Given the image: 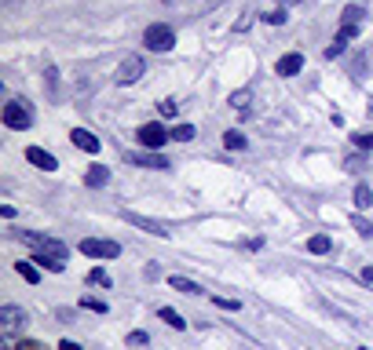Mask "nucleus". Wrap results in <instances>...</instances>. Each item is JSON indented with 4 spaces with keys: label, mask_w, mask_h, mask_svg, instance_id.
Instances as JSON below:
<instances>
[{
    "label": "nucleus",
    "mask_w": 373,
    "mask_h": 350,
    "mask_svg": "<svg viewBox=\"0 0 373 350\" xmlns=\"http://www.w3.org/2000/svg\"><path fill=\"white\" fill-rule=\"evenodd\" d=\"M150 336L147 332H128V347H147Z\"/></svg>",
    "instance_id": "cd10ccee"
},
{
    "label": "nucleus",
    "mask_w": 373,
    "mask_h": 350,
    "mask_svg": "<svg viewBox=\"0 0 373 350\" xmlns=\"http://www.w3.org/2000/svg\"><path fill=\"white\" fill-rule=\"evenodd\" d=\"M143 73H147V59H139V55H125V59H121V66H118V73H113V81H118V84L125 88V84H136Z\"/></svg>",
    "instance_id": "20e7f679"
},
{
    "label": "nucleus",
    "mask_w": 373,
    "mask_h": 350,
    "mask_svg": "<svg viewBox=\"0 0 373 350\" xmlns=\"http://www.w3.org/2000/svg\"><path fill=\"white\" fill-rule=\"evenodd\" d=\"M275 4H278V8H289V4H297V0H275Z\"/></svg>",
    "instance_id": "e433bc0d"
},
{
    "label": "nucleus",
    "mask_w": 373,
    "mask_h": 350,
    "mask_svg": "<svg viewBox=\"0 0 373 350\" xmlns=\"http://www.w3.org/2000/svg\"><path fill=\"white\" fill-rule=\"evenodd\" d=\"M158 110H161L165 117H172V113H176V102H172V99H165V102H161V106H158Z\"/></svg>",
    "instance_id": "72a5a7b5"
},
{
    "label": "nucleus",
    "mask_w": 373,
    "mask_h": 350,
    "mask_svg": "<svg viewBox=\"0 0 373 350\" xmlns=\"http://www.w3.org/2000/svg\"><path fill=\"white\" fill-rule=\"evenodd\" d=\"M15 270H19V274H22L26 281H30V284H37V281H41V270H37L33 263H15Z\"/></svg>",
    "instance_id": "5701e85b"
},
{
    "label": "nucleus",
    "mask_w": 373,
    "mask_h": 350,
    "mask_svg": "<svg viewBox=\"0 0 373 350\" xmlns=\"http://www.w3.org/2000/svg\"><path fill=\"white\" fill-rule=\"evenodd\" d=\"M158 318H161L169 329H176V332H183V329H187L183 314H179V310H172V307H161V310H158Z\"/></svg>",
    "instance_id": "4468645a"
},
{
    "label": "nucleus",
    "mask_w": 373,
    "mask_h": 350,
    "mask_svg": "<svg viewBox=\"0 0 373 350\" xmlns=\"http://www.w3.org/2000/svg\"><path fill=\"white\" fill-rule=\"evenodd\" d=\"M172 139L176 142H190V139H194V124H176L172 128Z\"/></svg>",
    "instance_id": "b1692460"
},
{
    "label": "nucleus",
    "mask_w": 373,
    "mask_h": 350,
    "mask_svg": "<svg viewBox=\"0 0 373 350\" xmlns=\"http://www.w3.org/2000/svg\"><path fill=\"white\" fill-rule=\"evenodd\" d=\"M344 48H348V44H340V41H333V44L326 48V59H340V55H344Z\"/></svg>",
    "instance_id": "2f4dec72"
},
{
    "label": "nucleus",
    "mask_w": 373,
    "mask_h": 350,
    "mask_svg": "<svg viewBox=\"0 0 373 350\" xmlns=\"http://www.w3.org/2000/svg\"><path fill=\"white\" fill-rule=\"evenodd\" d=\"M363 278H366V281L373 284V266H366V270H363Z\"/></svg>",
    "instance_id": "c9c22d12"
},
{
    "label": "nucleus",
    "mask_w": 373,
    "mask_h": 350,
    "mask_svg": "<svg viewBox=\"0 0 373 350\" xmlns=\"http://www.w3.org/2000/svg\"><path fill=\"white\" fill-rule=\"evenodd\" d=\"M363 22H366V11H363V4H348V8H344L340 26H363Z\"/></svg>",
    "instance_id": "dca6fc26"
},
{
    "label": "nucleus",
    "mask_w": 373,
    "mask_h": 350,
    "mask_svg": "<svg viewBox=\"0 0 373 350\" xmlns=\"http://www.w3.org/2000/svg\"><path fill=\"white\" fill-rule=\"evenodd\" d=\"M70 142H73L77 150H84V153H99V150H102L99 135L88 132V128H73V132H70Z\"/></svg>",
    "instance_id": "1a4fd4ad"
},
{
    "label": "nucleus",
    "mask_w": 373,
    "mask_h": 350,
    "mask_svg": "<svg viewBox=\"0 0 373 350\" xmlns=\"http://www.w3.org/2000/svg\"><path fill=\"white\" fill-rule=\"evenodd\" d=\"M4 124L15 128V132H26V128H33V102L11 99L8 106H4Z\"/></svg>",
    "instance_id": "f03ea898"
},
{
    "label": "nucleus",
    "mask_w": 373,
    "mask_h": 350,
    "mask_svg": "<svg viewBox=\"0 0 373 350\" xmlns=\"http://www.w3.org/2000/svg\"><path fill=\"white\" fill-rule=\"evenodd\" d=\"M121 215H125L136 230H147V233H154V237H161V241L172 237V230L165 226V223H158V219H150V215H139V212H121Z\"/></svg>",
    "instance_id": "0eeeda50"
},
{
    "label": "nucleus",
    "mask_w": 373,
    "mask_h": 350,
    "mask_svg": "<svg viewBox=\"0 0 373 350\" xmlns=\"http://www.w3.org/2000/svg\"><path fill=\"white\" fill-rule=\"evenodd\" d=\"M22 325H26V310H22V307H15V303L0 307V329H4V336L19 332Z\"/></svg>",
    "instance_id": "6e6552de"
},
{
    "label": "nucleus",
    "mask_w": 373,
    "mask_h": 350,
    "mask_svg": "<svg viewBox=\"0 0 373 350\" xmlns=\"http://www.w3.org/2000/svg\"><path fill=\"white\" fill-rule=\"evenodd\" d=\"M300 70H304V55H300V51H289V55H282L275 62V73L278 77H297Z\"/></svg>",
    "instance_id": "9b49d317"
},
{
    "label": "nucleus",
    "mask_w": 373,
    "mask_h": 350,
    "mask_svg": "<svg viewBox=\"0 0 373 350\" xmlns=\"http://www.w3.org/2000/svg\"><path fill=\"white\" fill-rule=\"evenodd\" d=\"M169 284H172L176 292H183V295H201V284H194V281L183 278V274H172V278H169Z\"/></svg>",
    "instance_id": "2eb2a0df"
},
{
    "label": "nucleus",
    "mask_w": 373,
    "mask_h": 350,
    "mask_svg": "<svg viewBox=\"0 0 373 350\" xmlns=\"http://www.w3.org/2000/svg\"><path fill=\"white\" fill-rule=\"evenodd\" d=\"M348 73L358 77V81L366 77V55H363V51H352V55H348Z\"/></svg>",
    "instance_id": "a211bd4d"
},
{
    "label": "nucleus",
    "mask_w": 373,
    "mask_h": 350,
    "mask_svg": "<svg viewBox=\"0 0 373 350\" xmlns=\"http://www.w3.org/2000/svg\"><path fill=\"white\" fill-rule=\"evenodd\" d=\"M92 284H102V289H110V278H107V270H92Z\"/></svg>",
    "instance_id": "473e14b6"
},
{
    "label": "nucleus",
    "mask_w": 373,
    "mask_h": 350,
    "mask_svg": "<svg viewBox=\"0 0 373 350\" xmlns=\"http://www.w3.org/2000/svg\"><path fill=\"white\" fill-rule=\"evenodd\" d=\"M143 44L150 51H172L176 48V30L172 26H165V22H154L143 30Z\"/></svg>",
    "instance_id": "7ed1b4c3"
},
{
    "label": "nucleus",
    "mask_w": 373,
    "mask_h": 350,
    "mask_svg": "<svg viewBox=\"0 0 373 350\" xmlns=\"http://www.w3.org/2000/svg\"><path fill=\"white\" fill-rule=\"evenodd\" d=\"M26 161H30L33 168H41V172H55V168H59V161L51 157L44 146H26Z\"/></svg>",
    "instance_id": "9d476101"
},
{
    "label": "nucleus",
    "mask_w": 373,
    "mask_h": 350,
    "mask_svg": "<svg viewBox=\"0 0 373 350\" xmlns=\"http://www.w3.org/2000/svg\"><path fill=\"white\" fill-rule=\"evenodd\" d=\"M212 303L220 307V310H238V307H242L238 300H224V295H212Z\"/></svg>",
    "instance_id": "7c9ffc66"
},
{
    "label": "nucleus",
    "mask_w": 373,
    "mask_h": 350,
    "mask_svg": "<svg viewBox=\"0 0 373 350\" xmlns=\"http://www.w3.org/2000/svg\"><path fill=\"white\" fill-rule=\"evenodd\" d=\"M333 249V241H329V233H315L311 241H307V252H315V255H326Z\"/></svg>",
    "instance_id": "6ab92c4d"
},
{
    "label": "nucleus",
    "mask_w": 373,
    "mask_h": 350,
    "mask_svg": "<svg viewBox=\"0 0 373 350\" xmlns=\"http://www.w3.org/2000/svg\"><path fill=\"white\" fill-rule=\"evenodd\" d=\"M128 161L143 164V168H161V172H165V168H172V161L165 157V153H128Z\"/></svg>",
    "instance_id": "f8f14e48"
},
{
    "label": "nucleus",
    "mask_w": 373,
    "mask_h": 350,
    "mask_svg": "<svg viewBox=\"0 0 373 350\" xmlns=\"http://www.w3.org/2000/svg\"><path fill=\"white\" fill-rule=\"evenodd\" d=\"M169 128H165L161 121H150V124H143V128H139V142H143V146L150 150V153H158L161 146H165V142H169Z\"/></svg>",
    "instance_id": "423d86ee"
},
{
    "label": "nucleus",
    "mask_w": 373,
    "mask_h": 350,
    "mask_svg": "<svg viewBox=\"0 0 373 350\" xmlns=\"http://www.w3.org/2000/svg\"><path fill=\"white\" fill-rule=\"evenodd\" d=\"M59 350H81V347H77L73 340H59Z\"/></svg>",
    "instance_id": "f704fd0d"
},
{
    "label": "nucleus",
    "mask_w": 373,
    "mask_h": 350,
    "mask_svg": "<svg viewBox=\"0 0 373 350\" xmlns=\"http://www.w3.org/2000/svg\"><path fill=\"white\" fill-rule=\"evenodd\" d=\"M81 252L92 255V259H118L121 255V244L118 241H107V237H84L81 241Z\"/></svg>",
    "instance_id": "39448f33"
},
{
    "label": "nucleus",
    "mask_w": 373,
    "mask_h": 350,
    "mask_svg": "<svg viewBox=\"0 0 373 350\" xmlns=\"http://www.w3.org/2000/svg\"><path fill=\"white\" fill-rule=\"evenodd\" d=\"M230 106H235V110H249L253 106V88H238V92H230Z\"/></svg>",
    "instance_id": "f3484780"
},
{
    "label": "nucleus",
    "mask_w": 373,
    "mask_h": 350,
    "mask_svg": "<svg viewBox=\"0 0 373 350\" xmlns=\"http://www.w3.org/2000/svg\"><path fill=\"white\" fill-rule=\"evenodd\" d=\"M224 146H227V150H249V139L242 135V132H235V128H230V132L224 135Z\"/></svg>",
    "instance_id": "412c9836"
},
{
    "label": "nucleus",
    "mask_w": 373,
    "mask_h": 350,
    "mask_svg": "<svg viewBox=\"0 0 373 350\" xmlns=\"http://www.w3.org/2000/svg\"><path fill=\"white\" fill-rule=\"evenodd\" d=\"M264 22H271V26H282V22H286V11H282V8L267 11V15H264Z\"/></svg>",
    "instance_id": "c85d7f7f"
},
{
    "label": "nucleus",
    "mask_w": 373,
    "mask_h": 350,
    "mask_svg": "<svg viewBox=\"0 0 373 350\" xmlns=\"http://www.w3.org/2000/svg\"><path fill=\"white\" fill-rule=\"evenodd\" d=\"M22 244L33 252V259H59V263H66V244H62L59 237H48V233H33V230H26L19 233Z\"/></svg>",
    "instance_id": "f257e3e1"
},
{
    "label": "nucleus",
    "mask_w": 373,
    "mask_h": 350,
    "mask_svg": "<svg viewBox=\"0 0 373 350\" xmlns=\"http://www.w3.org/2000/svg\"><path fill=\"white\" fill-rule=\"evenodd\" d=\"M84 183L88 186H107L110 183V172H107V168H102V164H92V168H88V172H84Z\"/></svg>",
    "instance_id": "ddd939ff"
},
{
    "label": "nucleus",
    "mask_w": 373,
    "mask_h": 350,
    "mask_svg": "<svg viewBox=\"0 0 373 350\" xmlns=\"http://www.w3.org/2000/svg\"><path fill=\"white\" fill-rule=\"evenodd\" d=\"M370 117H373V102H370Z\"/></svg>",
    "instance_id": "4c0bfd02"
},
{
    "label": "nucleus",
    "mask_w": 373,
    "mask_h": 350,
    "mask_svg": "<svg viewBox=\"0 0 373 350\" xmlns=\"http://www.w3.org/2000/svg\"><path fill=\"white\" fill-rule=\"evenodd\" d=\"M44 81H48V95L55 99V95H59V88H55V84H59V73H55V66L44 70Z\"/></svg>",
    "instance_id": "bb28decb"
},
{
    "label": "nucleus",
    "mask_w": 373,
    "mask_h": 350,
    "mask_svg": "<svg viewBox=\"0 0 373 350\" xmlns=\"http://www.w3.org/2000/svg\"><path fill=\"white\" fill-rule=\"evenodd\" d=\"M352 226H355L358 233H363V237H373V223H370V219H363V215H352Z\"/></svg>",
    "instance_id": "393cba45"
},
{
    "label": "nucleus",
    "mask_w": 373,
    "mask_h": 350,
    "mask_svg": "<svg viewBox=\"0 0 373 350\" xmlns=\"http://www.w3.org/2000/svg\"><path fill=\"white\" fill-rule=\"evenodd\" d=\"M355 208H363V212H366V208H373V190H370L366 183H358V186H355Z\"/></svg>",
    "instance_id": "aec40b11"
},
{
    "label": "nucleus",
    "mask_w": 373,
    "mask_h": 350,
    "mask_svg": "<svg viewBox=\"0 0 373 350\" xmlns=\"http://www.w3.org/2000/svg\"><path fill=\"white\" fill-rule=\"evenodd\" d=\"M358 33H363L358 26H340V30H337V41H340V44H348V41H355Z\"/></svg>",
    "instance_id": "a878e982"
},
{
    "label": "nucleus",
    "mask_w": 373,
    "mask_h": 350,
    "mask_svg": "<svg viewBox=\"0 0 373 350\" xmlns=\"http://www.w3.org/2000/svg\"><path fill=\"white\" fill-rule=\"evenodd\" d=\"M81 307L95 310V314H107V303H102V300H88V295H84V300H81Z\"/></svg>",
    "instance_id": "c756f323"
},
{
    "label": "nucleus",
    "mask_w": 373,
    "mask_h": 350,
    "mask_svg": "<svg viewBox=\"0 0 373 350\" xmlns=\"http://www.w3.org/2000/svg\"><path fill=\"white\" fill-rule=\"evenodd\" d=\"M352 146H358L363 153H370L373 150V132H355L352 135Z\"/></svg>",
    "instance_id": "4be33fe9"
}]
</instances>
